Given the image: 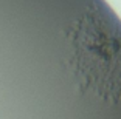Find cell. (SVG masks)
<instances>
[{"mask_svg": "<svg viewBox=\"0 0 121 119\" xmlns=\"http://www.w3.org/2000/svg\"><path fill=\"white\" fill-rule=\"evenodd\" d=\"M75 60L84 85L104 99L121 101V36L87 17L76 29Z\"/></svg>", "mask_w": 121, "mask_h": 119, "instance_id": "obj_1", "label": "cell"}]
</instances>
